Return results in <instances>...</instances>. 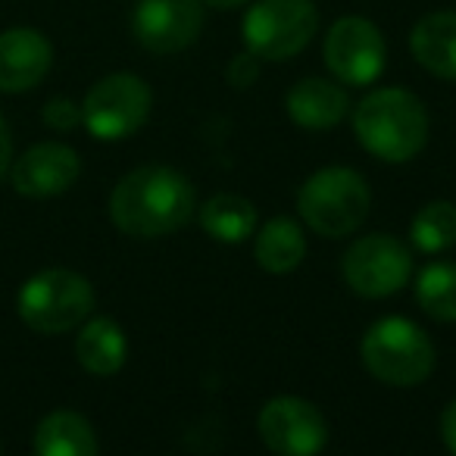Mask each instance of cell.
Wrapping results in <instances>:
<instances>
[{
  "mask_svg": "<svg viewBox=\"0 0 456 456\" xmlns=\"http://www.w3.org/2000/svg\"><path fill=\"white\" fill-rule=\"evenodd\" d=\"M197 209L194 184L172 166H138L116 182L110 219L128 238H166L188 225Z\"/></svg>",
  "mask_w": 456,
  "mask_h": 456,
  "instance_id": "cell-1",
  "label": "cell"
},
{
  "mask_svg": "<svg viewBox=\"0 0 456 456\" xmlns=\"http://www.w3.org/2000/svg\"><path fill=\"white\" fill-rule=\"evenodd\" d=\"M354 138L381 163H410L428 144V110L406 88H375L354 107Z\"/></svg>",
  "mask_w": 456,
  "mask_h": 456,
  "instance_id": "cell-2",
  "label": "cell"
},
{
  "mask_svg": "<svg viewBox=\"0 0 456 456\" xmlns=\"http://www.w3.org/2000/svg\"><path fill=\"white\" fill-rule=\"evenodd\" d=\"M360 360L372 379L391 387H416L435 372V344L428 331L406 316H385L366 329Z\"/></svg>",
  "mask_w": 456,
  "mask_h": 456,
  "instance_id": "cell-3",
  "label": "cell"
},
{
  "mask_svg": "<svg viewBox=\"0 0 456 456\" xmlns=\"http://www.w3.org/2000/svg\"><path fill=\"white\" fill-rule=\"evenodd\" d=\"M372 191L350 166H325L297 191V213L319 238H347L366 222Z\"/></svg>",
  "mask_w": 456,
  "mask_h": 456,
  "instance_id": "cell-4",
  "label": "cell"
},
{
  "mask_svg": "<svg viewBox=\"0 0 456 456\" xmlns=\"http://www.w3.org/2000/svg\"><path fill=\"white\" fill-rule=\"evenodd\" d=\"M20 319L38 335H66L94 310V288L82 273L45 269L35 273L16 297Z\"/></svg>",
  "mask_w": 456,
  "mask_h": 456,
  "instance_id": "cell-5",
  "label": "cell"
},
{
  "mask_svg": "<svg viewBox=\"0 0 456 456\" xmlns=\"http://www.w3.org/2000/svg\"><path fill=\"white\" fill-rule=\"evenodd\" d=\"M319 28L313 0H250L241 22L244 47L263 63H285L310 47Z\"/></svg>",
  "mask_w": 456,
  "mask_h": 456,
  "instance_id": "cell-6",
  "label": "cell"
},
{
  "mask_svg": "<svg viewBox=\"0 0 456 456\" xmlns=\"http://www.w3.org/2000/svg\"><path fill=\"white\" fill-rule=\"evenodd\" d=\"M153 107V91L134 72H113L88 88L82 101V126L97 141L132 138L147 122Z\"/></svg>",
  "mask_w": 456,
  "mask_h": 456,
  "instance_id": "cell-7",
  "label": "cell"
},
{
  "mask_svg": "<svg viewBox=\"0 0 456 456\" xmlns=\"http://www.w3.org/2000/svg\"><path fill=\"white\" fill-rule=\"evenodd\" d=\"M341 275L354 294L366 300H381L403 291L412 275V250L400 238L375 232L362 235L347 248L341 260Z\"/></svg>",
  "mask_w": 456,
  "mask_h": 456,
  "instance_id": "cell-8",
  "label": "cell"
},
{
  "mask_svg": "<svg viewBox=\"0 0 456 456\" xmlns=\"http://www.w3.org/2000/svg\"><path fill=\"white\" fill-rule=\"evenodd\" d=\"M322 60L338 82L366 88L379 82L387 66L385 35L366 16H341L325 35Z\"/></svg>",
  "mask_w": 456,
  "mask_h": 456,
  "instance_id": "cell-9",
  "label": "cell"
},
{
  "mask_svg": "<svg viewBox=\"0 0 456 456\" xmlns=\"http://www.w3.org/2000/svg\"><path fill=\"white\" fill-rule=\"evenodd\" d=\"M256 435L275 456H316L329 447L331 431L316 403L279 394L256 416Z\"/></svg>",
  "mask_w": 456,
  "mask_h": 456,
  "instance_id": "cell-10",
  "label": "cell"
},
{
  "mask_svg": "<svg viewBox=\"0 0 456 456\" xmlns=\"http://www.w3.org/2000/svg\"><path fill=\"white\" fill-rule=\"evenodd\" d=\"M203 20V0H138L132 13V35L144 51L169 57L200 38Z\"/></svg>",
  "mask_w": 456,
  "mask_h": 456,
  "instance_id": "cell-11",
  "label": "cell"
},
{
  "mask_svg": "<svg viewBox=\"0 0 456 456\" xmlns=\"http://www.w3.org/2000/svg\"><path fill=\"white\" fill-rule=\"evenodd\" d=\"M78 175H82V159L69 144H60V141H41L10 166L13 188L35 200L63 194L78 182Z\"/></svg>",
  "mask_w": 456,
  "mask_h": 456,
  "instance_id": "cell-12",
  "label": "cell"
},
{
  "mask_svg": "<svg viewBox=\"0 0 456 456\" xmlns=\"http://www.w3.org/2000/svg\"><path fill=\"white\" fill-rule=\"evenodd\" d=\"M53 66V45L38 28H7L0 35V91L22 94L45 82Z\"/></svg>",
  "mask_w": 456,
  "mask_h": 456,
  "instance_id": "cell-13",
  "label": "cell"
},
{
  "mask_svg": "<svg viewBox=\"0 0 456 456\" xmlns=\"http://www.w3.org/2000/svg\"><path fill=\"white\" fill-rule=\"evenodd\" d=\"M285 110L294 126L306 132H325L350 113V97L338 78L306 76L285 94Z\"/></svg>",
  "mask_w": 456,
  "mask_h": 456,
  "instance_id": "cell-14",
  "label": "cell"
},
{
  "mask_svg": "<svg viewBox=\"0 0 456 456\" xmlns=\"http://www.w3.org/2000/svg\"><path fill=\"white\" fill-rule=\"evenodd\" d=\"M410 51L425 72L456 82V10L422 16L410 32Z\"/></svg>",
  "mask_w": 456,
  "mask_h": 456,
  "instance_id": "cell-15",
  "label": "cell"
},
{
  "mask_svg": "<svg viewBox=\"0 0 456 456\" xmlns=\"http://www.w3.org/2000/svg\"><path fill=\"white\" fill-rule=\"evenodd\" d=\"M76 360L91 375H116L128 360V338L110 316H97L78 325Z\"/></svg>",
  "mask_w": 456,
  "mask_h": 456,
  "instance_id": "cell-16",
  "label": "cell"
},
{
  "mask_svg": "<svg viewBox=\"0 0 456 456\" xmlns=\"http://www.w3.org/2000/svg\"><path fill=\"white\" fill-rule=\"evenodd\" d=\"M254 260L263 273L288 275L304 263L306 256V232L291 216H275L260 232H254Z\"/></svg>",
  "mask_w": 456,
  "mask_h": 456,
  "instance_id": "cell-17",
  "label": "cell"
},
{
  "mask_svg": "<svg viewBox=\"0 0 456 456\" xmlns=\"http://www.w3.org/2000/svg\"><path fill=\"white\" fill-rule=\"evenodd\" d=\"M97 450H101L97 435L82 412H47L35 428V453L38 456H94Z\"/></svg>",
  "mask_w": 456,
  "mask_h": 456,
  "instance_id": "cell-18",
  "label": "cell"
},
{
  "mask_svg": "<svg viewBox=\"0 0 456 456\" xmlns=\"http://www.w3.org/2000/svg\"><path fill=\"white\" fill-rule=\"evenodd\" d=\"M200 228L213 241L241 244L256 232V207L241 194H213L197 209Z\"/></svg>",
  "mask_w": 456,
  "mask_h": 456,
  "instance_id": "cell-19",
  "label": "cell"
},
{
  "mask_svg": "<svg viewBox=\"0 0 456 456\" xmlns=\"http://www.w3.org/2000/svg\"><path fill=\"white\" fill-rule=\"evenodd\" d=\"M410 244L419 254H444L456 244V203L428 200L410 222Z\"/></svg>",
  "mask_w": 456,
  "mask_h": 456,
  "instance_id": "cell-20",
  "label": "cell"
},
{
  "mask_svg": "<svg viewBox=\"0 0 456 456\" xmlns=\"http://www.w3.org/2000/svg\"><path fill=\"white\" fill-rule=\"evenodd\" d=\"M416 304L435 322H456V263L435 260L419 273Z\"/></svg>",
  "mask_w": 456,
  "mask_h": 456,
  "instance_id": "cell-21",
  "label": "cell"
},
{
  "mask_svg": "<svg viewBox=\"0 0 456 456\" xmlns=\"http://www.w3.org/2000/svg\"><path fill=\"white\" fill-rule=\"evenodd\" d=\"M45 122L53 132H72L82 126V103H76L72 97H53L45 103Z\"/></svg>",
  "mask_w": 456,
  "mask_h": 456,
  "instance_id": "cell-22",
  "label": "cell"
},
{
  "mask_svg": "<svg viewBox=\"0 0 456 456\" xmlns=\"http://www.w3.org/2000/svg\"><path fill=\"white\" fill-rule=\"evenodd\" d=\"M260 63H263V60L254 57L250 51L232 57V60H228V66H225L228 85H232V88H250V85L260 78Z\"/></svg>",
  "mask_w": 456,
  "mask_h": 456,
  "instance_id": "cell-23",
  "label": "cell"
},
{
  "mask_svg": "<svg viewBox=\"0 0 456 456\" xmlns=\"http://www.w3.org/2000/svg\"><path fill=\"white\" fill-rule=\"evenodd\" d=\"M10 166H13V134H10V126L0 113V178L7 175Z\"/></svg>",
  "mask_w": 456,
  "mask_h": 456,
  "instance_id": "cell-24",
  "label": "cell"
},
{
  "mask_svg": "<svg viewBox=\"0 0 456 456\" xmlns=\"http://www.w3.org/2000/svg\"><path fill=\"white\" fill-rule=\"evenodd\" d=\"M441 437H444V444H447L450 453H456V397L450 400L441 412Z\"/></svg>",
  "mask_w": 456,
  "mask_h": 456,
  "instance_id": "cell-25",
  "label": "cell"
},
{
  "mask_svg": "<svg viewBox=\"0 0 456 456\" xmlns=\"http://www.w3.org/2000/svg\"><path fill=\"white\" fill-rule=\"evenodd\" d=\"M209 10H219V13H228V10H241L248 7L250 0H203Z\"/></svg>",
  "mask_w": 456,
  "mask_h": 456,
  "instance_id": "cell-26",
  "label": "cell"
}]
</instances>
